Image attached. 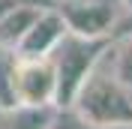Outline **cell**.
I'll use <instances>...</instances> for the list:
<instances>
[{
  "label": "cell",
  "instance_id": "2",
  "mask_svg": "<svg viewBox=\"0 0 132 129\" xmlns=\"http://www.w3.org/2000/svg\"><path fill=\"white\" fill-rule=\"evenodd\" d=\"M111 36L102 39H90V36H78V33H63V39L51 51V63H54V75H57V96L54 105L57 108H69L81 87V81L96 69V63L105 57Z\"/></svg>",
  "mask_w": 132,
  "mask_h": 129
},
{
  "label": "cell",
  "instance_id": "11",
  "mask_svg": "<svg viewBox=\"0 0 132 129\" xmlns=\"http://www.w3.org/2000/svg\"><path fill=\"white\" fill-rule=\"evenodd\" d=\"M21 3H39V6H51L48 0H0V18L6 15V12H12L15 6H21Z\"/></svg>",
  "mask_w": 132,
  "mask_h": 129
},
{
  "label": "cell",
  "instance_id": "1",
  "mask_svg": "<svg viewBox=\"0 0 132 129\" xmlns=\"http://www.w3.org/2000/svg\"><path fill=\"white\" fill-rule=\"evenodd\" d=\"M78 117L90 123L93 129H117V126H132V93L111 75V69L96 63L69 105Z\"/></svg>",
  "mask_w": 132,
  "mask_h": 129
},
{
  "label": "cell",
  "instance_id": "10",
  "mask_svg": "<svg viewBox=\"0 0 132 129\" xmlns=\"http://www.w3.org/2000/svg\"><path fill=\"white\" fill-rule=\"evenodd\" d=\"M48 129H93V126L84 117H78L72 108H57L54 117H51V123H48Z\"/></svg>",
  "mask_w": 132,
  "mask_h": 129
},
{
  "label": "cell",
  "instance_id": "7",
  "mask_svg": "<svg viewBox=\"0 0 132 129\" xmlns=\"http://www.w3.org/2000/svg\"><path fill=\"white\" fill-rule=\"evenodd\" d=\"M54 111V105H15L9 129H48Z\"/></svg>",
  "mask_w": 132,
  "mask_h": 129
},
{
  "label": "cell",
  "instance_id": "12",
  "mask_svg": "<svg viewBox=\"0 0 132 129\" xmlns=\"http://www.w3.org/2000/svg\"><path fill=\"white\" fill-rule=\"evenodd\" d=\"M120 3H123V6H126V9H132V0H120Z\"/></svg>",
  "mask_w": 132,
  "mask_h": 129
},
{
  "label": "cell",
  "instance_id": "5",
  "mask_svg": "<svg viewBox=\"0 0 132 129\" xmlns=\"http://www.w3.org/2000/svg\"><path fill=\"white\" fill-rule=\"evenodd\" d=\"M66 33V21L63 15L57 12V6H45L36 15V21L30 24V30L21 36V42L15 45L18 57H48L54 51L60 39Z\"/></svg>",
  "mask_w": 132,
  "mask_h": 129
},
{
  "label": "cell",
  "instance_id": "4",
  "mask_svg": "<svg viewBox=\"0 0 132 129\" xmlns=\"http://www.w3.org/2000/svg\"><path fill=\"white\" fill-rule=\"evenodd\" d=\"M57 12L63 15L69 33L90 36V39L111 36L117 24V9L111 0H63Z\"/></svg>",
  "mask_w": 132,
  "mask_h": 129
},
{
  "label": "cell",
  "instance_id": "9",
  "mask_svg": "<svg viewBox=\"0 0 132 129\" xmlns=\"http://www.w3.org/2000/svg\"><path fill=\"white\" fill-rule=\"evenodd\" d=\"M12 66H15V51L0 45V111H12Z\"/></svg>",
  "mask_w": 132,
  "mask_h": 129
},
{
  "label": "cell",
  "instance_id": "6",
  "mask_svg": "<svg viewBox=\"0 0 132 129\" xmlns=\"http://www.w3.org/2000/svg\"><path fill=\"white\" fill-rule=\"evenodd\" d=\"M42 9L45 6H39V3H21V6H15L12 12H6V15L0 18V45L15 51V45L21 42V36L30 30V24L36 21V15H39Z\"/></svg>",
  "mask_w": 132,
  "mask_h": 129
},
{
  "label": "cell",
  "instance_id": "3",
  "mask_svg": "<svg viewBox=\"0 0 132 129\" xmlns=\"http://www.w3.org/2000/svg\"><path fill=\"white\" fill-rule=\"evenodd\" d=\"M54 96H57V75H54L51 57L15 54V66H12V99H15V105H54Z\"/></svg>",
  "mask_w": 132,
  "mask_h": 129
},
{
  "label": "cell",
  "instance_id": "8",
  "mask_svg": "<svg viewBox=\"0 0 132 129\" xmlns=\"http://www.w3.org/2000/svg\"><path fill=\"white\" fill-rule=\"evenodd\" d=\"M114 63H111V75H114L120 84L132 93V33L126 39H120L114 45Z\"/></svg>",
  "mask_w": 132,
  "mask_h": 129
}]
</instances>
